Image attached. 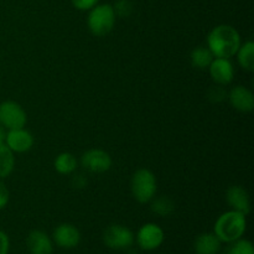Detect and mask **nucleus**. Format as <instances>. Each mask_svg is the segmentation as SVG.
Wrapping results in <instances>:
<instances>
[{
  "label": "nucleus",
  "instance_id": "obj_1",
  "mask_svg": "<svg viewBox=\"0 0 254 254\" xmlns=\"http://www.w3.org/2000/svg\"><path fill=\"white\" fill-rule=\"evenodd\" d=\"M241 46V36L231 25H218L207 36V47L213 57L231 59L237 54Z\"/></svg>",
  "mask_w": 254,
  "mask_h": 254
},
{
  "label": "nucleus",
  "instance_id": "obj_2",
  "mask_svg": "<svg viewBox=\"0 0 254 254\" xmlns=\"http://www.w3.org/2000/svg\"><path fill=\"white\" fill-rule=\"evenodd\" d=\"M246 230H247L246 215L231 210L217 218L213 233L222 243H231L242 238Z\"/></svg>",
  "mask_w": 254,
  "mask_h": 254
},
{
  "label": "nucleus",
  "instance_id": "obj_3",
  "mask_svg": "<svg viewBox=\"0 0 254 254\" xmlns=\"http://www.w3.org/2000/svg\"><path fill=\"white\" fill-rule=\"evenodd\" d=\"M116 16L114 7L111 4H97L89 10L87 24L94 36L101 37L113 30Z\"/></svg>",
  "mask_w": 254,
  "mask_h": 254
},
{
  "label": "nucleus",
  "instance_id": "obj_4",
  "mask_svg": "<svg viewBox=\"0 0 254 254\" xmlns=\"http://www.w3.org/2000/svg\"><path fill=\"white\" fill-rule=\"evenodd\" d=\"M131 193L140 203H146L154 198L156 193L155 175L148 169H139L131 178Z\"/></svg>",
  "mask_w": 254,
  "mask_h": 254
},
{
  "label": "nucleus",
  "instance_id": "obj_5",
  "mask_svg": "<svg viewBox=\"0 0 254 254\" xmlns=\"http://www.w3.org/2000/svg\"><path fill=\"white\" fill-rule=\"evenodd\" d=\"M134 241V233L126 226L112 225L103 232V243L114 251L128 250L133 246Z\"/></svg>",
  "mask_w": 254,
  "mask_h": 254
},
{
  "label": "nucleus",
  "instance_id": "obj_6",
  "mask_svg": "<svg viewBox=\"0 0 254 254\" xmlns=\"http://www.w3.org/2000/svg\"><path fill=\"white\" fill-rule=\"evenodd\" d=\"M27 122L26 112L16 102L6 101L0 104V124L5 129L24 128Z\"/></svg>",
  "mask_w": 254,
  "mask_h": 254
},
{
  "label": "nucleus",
  "instance_id": "obj_7",
  "mask_svg": "<svg viewBox=\"0 0 254 254\" xmlns=\"http://www.w3.org/2000/svg\"><path fill=\"white\" fill-rule=\"evenodd\" d=\"M135 240L140 250L150 252L163 245L164 240H165V233L160 226L155 225V223H145L139 228Z\"/></svg>",
  "mask_w": 254,
  "mask_h": 254
},
{
  "label": "nucleus",
  "instance_id": "obj_8",
  "mask_svg": "<svg viewBox=\"0 0 254 254\" xmlns=\"http://www.w3.org/2000/svg\"><path fill=\"white\" fill-rule=\"evenodd\" d=\"M82 166L91 173L102 174L111 169L112 159L107 151L101 149H91L82 155Z\"/></svg>",
  "mask_w": 254,
  "mask_h": 254
},
{
  "label": "nucleus",
  "instance_id": "obj_9",
  "mask_svg": "<svg viewBox=\"0 0 254 254\" xmlns=\"http://www.w3.org/2000/svg\"><path fill=\"white\" fill-rule=\"evenodd\" d=\"M52 241L59 247L64 248V250H71V248L77 247L79 245L81 233L76 226L71 225V223H62L55 228Z\"/></svg>",
  "mask_w": 254,
  "mask_h": 254
},
{
  "label": "nucleus",
  "instance_id": "obj_10",
  "mask_svg": "<svg viewBox=\"0 0 254 254\" xmlns=\"http://www.w3.org/2000/svg\"><path fill=\"white\" fill-rule=\"evenodd\" d=\"M5 145L12 151V153H25L30 150L34 145V138L31 133L26 129H11L6 133L5 136Z\"/></svg>",
  "mask_w": 254,
  "mask_h": 254
},
{
  "label": "nucleus",
  "instance_id": "obj_11",
  "mask_svg": "<svg viewBox=\"0 0 254 254\" xmlns=\"http://www.w3.org/2000/svg\"><path fill=\"white\" fill-rule=\"evenodd\" d=\"M210 74L213 81L220 86H226L231 83L235 77V68L230 59H218L215 57L208 66Z\"/></svg>",
  "mask_w": 254,
  "mask_h": 254
},
{
  "label": "nucleus",
  "instance_id": "obj_12",
  "mask_svg": "<svg viewBox=\"0 0 254 254\" xmlns=\"http://www.w3.org/2000/svg\"><path fill=\"white\" fill-rule=\"evenodd\" d=\"M26 246L30 254H52L54 242L44 231L35 230L29 233Z\"/></svg>",
  "mask_w": 254,
  "mask_h": 254
},
{
  "label": "nucleus",
  "instance_id": "obj_13",
  "mask_svg": "<svg viewBox=\"0 0 254 254\" xmlns=\"http://www.w3.org/2000/svg\"><path fill=\"white\" fill-rule=\"evenodd\" d=\"M226 200L233 211L247 216L251 211V201L248 192L241 186H231L226 192Z\"/></svg>",
  "mask_w": 254,
  "mask_h": 254
},
{
  "label": "nucleus",
  "instance_id": "obj_14",
  "mask_svg": "<svg viewBox=\"0 0 254 254\" xmlns=\"http://www.w3.org/2000/svg\"><path fill=\"white\" fill-rule=\"evenodd\" d=\"M228 98L233 108L243 113L251 112L254 108V96L252 91L243 86H237L231 89Z\"/></svg>",
  "mask_w": 254,
  "mask_h": 254
},
{
  "label": "nucleus",
  "instance_id": "obj_15",
  "mask_svg": "<svg viewBox=\"0 0 254 254\" xmlns=\"http://www.w3.org/2000/svg\"><path fill=\"white\" fill-rule=\"evenodd\" d=\"M222 247V242L215 233H201L193 242L196 254H218Z\"/></svg>",
  "mask_w": 254,
  "mask_h": 254
},
{
  "label": "nucleus",
  "instance_id": "obj_16",
  "mask_svg": "<svg viewBox=\"0 0 254 254\" xmlns=\"http://www.w3.org/2000/svg\"><path fill=\"white\" fill-rule=\"evenodd\" d=\"M236 55H237L238 64H241V67L246 71L252 72L254 69V42L247 41L245 44H241Z\"/></svg>",
  "mask_w": 254,
  "mask_h": 254
},
{
  "label": "nucleus",
  "instance_id": "obj_17",
  "mask_svg": "<svg viewBox=\"0 0 254 254\" xmlns=\"http://www.w3.org/2000/svg\"><path fill=\"white\" fill-rule=\"evenodd\" d=\"M213 59H215V57H213L212 52L208 50V47H196L195 50H192V52H191L190 55L191 64H192L195 68L198 69L208 68V66H210Z\"/></svg>",
  "mask_w": 254,
  "mask_h": 254
},
{
  "label": "nucleus",
  "instance_id": "obj_18",
  "mask_svg": "<svg viewBox=\"0 0 254 254\" xmlns=\"http://www.w3.org/2000/svg\"><path fill=\"white\" fill-rule=\"evenodd\" d=\"M55 169L62 175H69L77 169V159L71 153H61L55 159Z\"/></svg>",
  "mask_w": 254,
  "mask_h": 254
},
{
  "label": "nucleus",
  "instance_id": "obj_19",
  "mask_svg": "<svg viewBox=\"0 0 254 254\" xmlns=\"http://www.w3.org/2000/svg\"><path fill=\"white\" fill-rule=\"evenodd\" d=\"M14 153L5 144L0 145V179L7 178L14 170Z\"/></svg>",
  "mask_w": 254,
  "mask_h": 254
},
{
  "label": "nucleus",
  "instance_id": "obj_20",
  "mask_svg": "<svg viewBox=\"0 0 254 254\" xmlns=\"http://www.w3.org/2000/svg\"><path fill=\"white\" fill-rule=\"evenodd\" d=\"M227 247L223 251V254H254V246L251 241L240 240L235 241V242L227 243Z\"/></svg>",
  "mask_w": 254,
  "mask_h": 254
},
{
  "label": "nucleus",
  "instance_id": "obj_21",
  "mask_svg": "<svg viewBox=\"0 0 254 254\" xmlns=\"http://www.w3.org/2000/svg\"><path fill=\"white\" fill-rule=\"evenodd\" d=\"M151 210L153 212L158 213L159 216H169L175 210V205L169 197H159L155 198L151 203Z\"/></svg>",
  "mask_w": 254,
  "mask_h": 254
},
{
  "label": "nucleus",
  "instance_id": "obj_22",
  "mask_svg": "<svg viewBox=\"0 0 254 254\" xmlns=\"http://www.w3.org/2000/svg\"><path fill=\"white\" fill-rule=\"evenodd\" d=\"M113 7L114 11H116V15H119V16H128L131 12V4L128 0H121Z\"/></svg>",
  "mask_w": 254,
  "mask_h": 254
},
{
  "label": "nucleus",
  "instance_id": "obj_23",
  "mask_svg": "<svg viewBox=\"0 0 254 254\" xmlns=\"http://www.w3.org/2000/svg\"><path fill=\"white\" fill-rule=\"evenodd\" d=\"M71 1L76 9L86 11V10H91L92 7L96 6L99 0H71Z\"/></svg>",
  "mask_w": 254,
  "mask_h": 254
},
{
  "label": "nucleus",
  "instance_id": "obj_24",
  "mask_svg": "<svg viewBox=\"0 0 254 254\" xmlns=\"http://www.w3.org/2000/svg\"><path fill=\"white\" fill-rule=\"evenodd\" d=\"M9 190L5 186V184L0 181V210L6 207V205L9 203Z\"/></svg>",
  "mask_w": 254,
  "mask_h": 254
},
{
  "label": "nucleus",
  "instance_id": "obj_25",
  "mask_svg": "<svg viewBox=\"0 0 254 254\" xmlns=\"http://www.w3.org/2000/svg\"><path fill=\"white\" fill-rule=\"evenodd\" d=\"M10 248V240L9 236L0 230V254H7Z\"/></svg>",
  "mask_w": 254,
  "mask_h": 254
},
{
  "label": "nucleus",
  "instance_id": "obj_26",
  "mask_svg": "<svg viewBox=\"0 0 254 254\" xmlns=\"http://www.w3.org/2000/svg\"><path fill=\"white\" fill-rule=\"evenodd\" d=\"M210 98L215 102H221L226 98V91H223L222 87H213L210 92Z\"/></svg>",
  "mask_w": 254,
  "mask_h": 254
},
{
  "label": "nucleus",
  "instance_id": "obj_27",
  "mask_svg": "<svg viewBox=\"0 0 254 254\" xmlns=\"http://www.w3.org/2000/svg\"><path fill=\"white\" fill-rule=\"evenodd\" d=\"M5 136H6V133H5L4 127L0 126V145L5 144Z\"/></svg>",
  "mask_w": 254,
  "mask_h": 254
}]
</instances>
